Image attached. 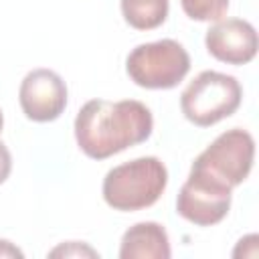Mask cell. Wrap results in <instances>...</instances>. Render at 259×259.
<instances>
[{"instance_id": "obj_1", "label": "cell", "mask_w": 259, "mask_h": 259, "mask_svg": "<svg viewBox=\"0 0 259 259\" xmlns=\"http://www.w3.org/2000/svg\"><path fill=\"white\" fill-rule=\"evenodd\" d=\"M79 150L93 160H105L146 142L154 130L152 111L136 99L87 101L75 117Z\"/></svg>"}, {"instance_id": "obj_2", "label": "cell", "mask_w": 259, "mask_h": 259, "mask_svg": "<svg viewBox=\"0 0 259 259\" xmlns=\"http://www.w3.org/2000/svg\"><path fill=\"white\" fill-rule=\"evenodd\" d=\"M168 186V170L156 156H142L113 166L101 184L107 206L121 212L142 210L158 202Z\"/></svg>"}, {"instance_id": "obj_3", "label": "cell", "mask_w": 259, "mask_h": 259, "mask_svg": "<svg viewBox=\"0 0 259 259\" xmlns=\"http://www.w3.org/2000/svg\"><path fill=\"white\" fill-rule=\"evenodd\" d=\"M243 89L233 75L202 71L182 91L180 109L190 123L208 127L233 115L239 109Z\"/></svg>"}, {"instance_id": "obj_4", "label": "cell", "mask_w": 259, "mask_h": 259, "mask_svg": "<svg viewBox=\"0 0 259 259\" xmlns=\"http://www.w3.org/2000/svg\"><path fill=\"white\" fill-rule=\"evenodd\" d=\"M127 77L144 89H172L190 71V55L174 38L138 45L125 59Z\"/></svg>"}, {"instance_id": "obj_5", "label": "cell", "mask_w": 259, "mask_h": 259, "mask_svg": "<svg viewBox=\"0 0 259 259\" xmlns=\"http://www.w3.org/2000/svg\"><path fill=\"white\" fill-rule=\"evenodd\" d=\"M255 158V140L247 130L233 127L214 138L192 162L190 168L202 170L212 178L235 188L247 180Z\"/></svg>"}, {"instance_id": "obj_6", "label": "cell", "mask_w": 259, "mask_h": 259, "mask_svg": "<svg viewBox=\"0 0 259 259\" xmlns=\"http://www.w3.org/2000/svg\"><path fill=\"white\" fill-rule=\"evenodd\" d=\"M231 200V186L202 170L190 168V174L176 196V212L192 225L210 227L227 217Z\"/></svg>"}, {"instance_id": "obj_7", "label": "cell", "mask_w": 259, "mask_h": 259, "mask_svg": "<svg viewBox=\"0 0 259 259\" xmlns=\"http://www.w3.org/2000/svg\"><path fill=\"white\" fill-rule=\"evenodd\" d=\"M18 101L28 119L38 123L55 121L67 107V85L51 69H32L20 83Z\"/></svg>"}, {"instance_id": "obj_8", "label": "cell", "mask_w": 259, "mask_h": 259, "mask_svg": "<svg viewBox=\"0 0 259 259\" xmlns=\"http://www.w3.org/2000/svg\"><path fill=\"white\" fill-rule=\"evenodd\" d=\"M210 57L227 65H247L257 55V30L243 18H221L204 34Z\"/></svg>"}, {"instance_id": "obj_9", "label": "cell", "mask_w": 259, "mask_h": 259, "mask_svg": "<svg viewBox=\"0 0 259 259\" xmlns=\"http://www.w3.org/2000/svg\"><path fill=\"white\" fill-rule=\"evenodd\" d=\"M170 239L166 229L154 221H142L130 227L119 243V259H168Z\"/></svg>"}, {"instance_id": "obj_10", "label": "cell", "mask_w": 259, "mask_h": 259, "mask_svg": "<svg viewBox=\"0 0 259 259\" xmlns=\"http://www.w3.org/2000/svg\"><path fill=\"white\" fill-rule=\"evenodd\" d=\"M123 20L136 30H152L164 24L168 16V0H119Z\"/></svg>"}, {"instance_id": "obj_11", "label": "cell", "mask_w": 259, "mask_h": 259, "mask_svg": "<svg viewBox=\"0 0 259 259\" xmlns=\"http://www.w3.org/2000/svg\"><path fill=\"white\" fill-rule=\"evenodd\" d=\"M184 14L198 22H217L229 10V0H180Z\"/></svg>"}, {"instance_id": "obj_12", "label": "cell", "mask_w": 259, "mask_h": 259, "mask_svg": "<svg viewBox=\"0 0 259 259\" xmlns=\"http://www.w3.org/2000/svg\"><path fill=\"white\" fill-rule=\"evenodd\" d=\"M49 255H51V257H99V253H97L95 249H91L89 245L79 243V241L63 243V245H59L57 249H53Z\"/></svg>"}, {"instance_id": "obj_13", "label": "cell", "mask_w": 259, "mask_h": 259, "mask_svg": "<svg viewBox=\"0 0 259 259\" xmlns=\"http://www.w3.org/2000/svg\"><path fill=\"white\" fill-rule=\"evenodd\" d=\"M10 170H12V156L6 148V144L0 140V184L6 182V178L10 176Z\"/></svg>"}, {"instance_id": "obj_14", "label": "cell", "mask_w": 259, "mask_h": 259, "mask_svg": "<svg viewBox=\"0 0 259 259\" xmlns=\"http://www.w3.org/2000/svg\"><path fill=\"white\" fill-rule=\"evenodd\" d=\"M4 257H24V253L10 241L0 239V259H4Z\"/></svg>"}, {"instance_id": "obj_15", "label": "cell", "mask_w": 259, "mask_h": 259, "mask_svg": "<svg viewBox=\"0 0 259 259\" xmlns=\"http://www.w3.org/2000/svg\"><path fill=\"white\" fill-rule=\"evenodd\" d=\"M2 125H4V115H2V109H0V132H2Z\"/></svg>"}]
</instances>
